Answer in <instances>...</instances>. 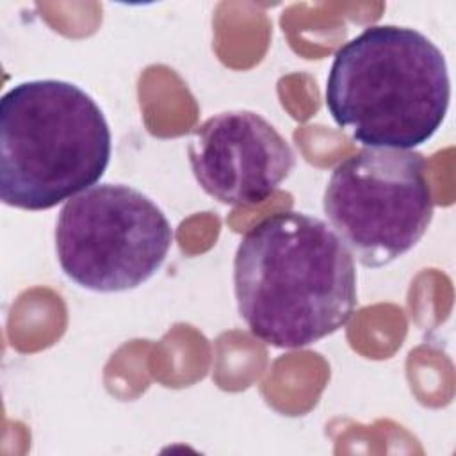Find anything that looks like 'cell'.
Masks as SVG:
<instances>
[{"label":"cell","mask_w":456,"mask_h":456,"mask_svg":"<svg viewBox=\"0 0 456 456\" xmlns=\"http://www.w3.org/2000/svg\"><path fill=\"white\" fill-rule=\"evenodd\" d=\"M112 135L103 110L77 84L39 78L0 100V198L48 210L93 187L105 173Z\"/></svg>","instance_id":"obj_3"},{"label":"cell","mask_w":456,"mask_h":456,"mask_svg":"<svg viewBox=\"0 0 456 456\" xmlns=\"http://www.w3.org/2000/svg\"><path fill=\"white\" fill-rule=\"evenodd\" d=\"M187 155L200 187L232 207L267 200L296 167L287 139L251 110H228L203 121Z\"/></svg>","instance_id":"obj_6"},{"label":"cell","mask_w":456,"mask_h":456,"mask_svg":"<svg viewBox=\"0 0 456 456\" xmlns=\"http://www.w3.org/2000/svg\"><path fill=\"white\" fill-rule=\"evenodd\" d=\"M233 292L253 337L299 349L349 321L358 301L356 269L328 223L305 212H278L239 242Z\"/></svg>","instance_id":"obj_1"},{"label":"cell","mask_w":456,"mask_h":456,"mask_svg":"<svg viewBox=\"0 0 456 456\" xmlns=\"http://www.w3.org/2000/svg\"><path fill=\"white\" fill-rule=\"evenodd\" d=\"M419 151L363 148L328 180L322 208L351 255L383 267L408 253L433 219V194Z\"/></svg>","instance_id":"obj_5"},{"label":"cell","mask_w":456,"mask_h":456,"mask_svg":"<svg viewBox=\"0 0 456 456\" xmlns=\"http://www.w3.org/2000/svg\"><path fill=\"white\" fill-rule=\"evenodd\" d=\"M451 78L442 50L422 32L370 25L342 45L326 78V107L367 148L410 150L442 126Z\"/></svg>","instance_id":"obj_2"},{"label":"cell","mask_w":456,"mask_h":456,"mask_svg":"<svg viewBox=\"0 0 456 456\" xmlns=\"http://www.w3.org/2000/svg\"><path fill=\"white\" fill-rule=\"evenodd\" d=\"M173 228L162 208L125 183H100L68 200L55 224L62 273L93 292H125L164 264Z\"/></svg>","instance_id":"obj_4"}]
</instances>
